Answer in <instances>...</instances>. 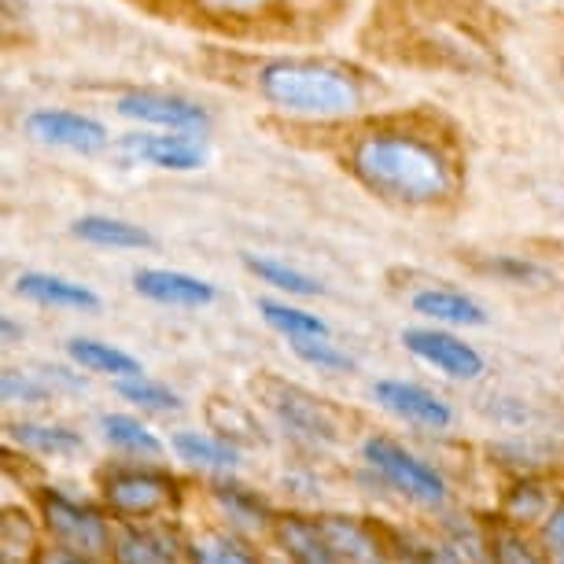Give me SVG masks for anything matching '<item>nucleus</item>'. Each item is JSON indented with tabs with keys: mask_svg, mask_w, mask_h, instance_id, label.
I'll return each instance as SVG.
<instances>
[{
	"mask_svg": "<svg viewBox=\"0 0 564 564\" xmlns=\"http://www.w3.org/2000/svg\"><path fill=\"white\" fill-rule=\"evenodd\" d=\"M133 292L170 311H207L218 303V289L210 281L185 270H166V265H141L133 273Z\"/></svg>",
	"mask_w": 564,
	"mask_h": 564,
	"instance_id": "16",
	"label": "nucleus"
},
{
	"mask_svg": "<svg viewBox=\"0 0 564 564\" xmlns=\"http://www.w3.org/2000/svg\"><path fill=\"white\" fill-rule=\"evenodd\" d=\"M243 265H248L251 276H259L265 289L289 295V300H317L325 292V284L317 276L295 270L289 262H276V259H265V254H243Z\"/></svg>",
	"mask_w": 564,
	"mask_h": 564,
	"instance_id": "28",
	"label": "nucleus"
},
{
	"mask_svg": "<svg viewBox=\"0 0 564 564\" xmlns=\"http://www.w3.org/2000/svg\"><path fill=\"white\" fill-rule=\"evenodd\" d=\"M410 306H413V314L429 317V322L440 328H484L491 322L484 303H476L473 295H465L457 289H443V284H429V289L413 292Z\"/></svg>",
	"mask_w": 564,
	"mask_h": 564,
	"instance_id": "24",
	"label": "nucleus"
},
{
	"mask_svg": "<svg viewBox=\"0 0 564 564\" xmlns=\"http://www.w3.org/2000/svg\"><path fill=\"white\" fill-rule=\"evenodd\" d=\"M254 306H259L262 322L270 325L276 336L289 339V344L292 339H333V328H328L325 317L303 311V306H292L289 300H270V295H262Z\"/></svg>",
	"mask_w": 564,
	"mask_h": 564,
	"instance_id": "27",
	"label": "nucleus"
},
{
	"mask_svg": "<svg viewBox=\"0 0 564 564\" xmlns=\"http://www.w3.org/2000/svg\"><path fill=\"white\" fill-rule=\"evenodd\" d=\"M358 465L361 476H369L384 495L399 498L402 506H413L429 517L451 513L454 487L446 473L413 446L388 432H366L358 440Z\"/></svg>",
	"mask_w": 564,
	"mask_h": 564,
	"instance_id": "4",
	"label": "nucleus"
},
{
	"mask_svg": "<svg viewBox=\"0 0 564 564\" xmlns=\"http://www.w3.org/2000/svg\"><path fill=\"white\" fill-rule=\"evenodd\" d=\"M119 159L133 166L166 170V174H196L210 163V148L204 137L193 133H163V130H133L115 144Z\"/></svg>",
	"mask_w": 564,
	"mask_h": 564,
	"instance_id": "11",
	"label": "nucleus"
},
{
	"mask_svg": "<svg viewBox=\"0 0 564 564\" xmlns=\"http://www.w3.org/2000/svg\"><path fill=\"white\" fill-rule=\"evenodd\" d=\"M115 111H119L122 119H133L163 133H193V137L210 133V111L199 108L196 100L177 97V93L133 89L115 100Z\"/></svg>",
	"mask_w": 564,
	"mask_h": 564,
	"instance_id": "14",
	"label": "nucleus"
},
{
	"mask_svg": "<svg viewBox=\"0 0 564 564\" xmlns=\"http://www.w3.org/2000/svg\"><path fill=\"white\" fill-rule=\"evenodd\" d=\"M34 513L37 524L45 531L48 546H59L67 553H78V557L89 561H111V546H115V520L108 509L93 498H78L63 487H37L34 491Z\"/></svg>",
	"mask_w": 564,
	"mask_h": 564,
	"instance_id": "7",
	"label": "nucleus"
},
{
	"mask_svg": "<svg viewBox=\"0 0 564 564\" xmlns=\"http://www.w3.org/2000/svg\"><path fill=\"white\" fill-rule=\"evenodd\" d=\"M70 237L89 243V248H104V251H148V248H155V237L144 226L126 221V218H111V215L74 218Z\"/></svg>",
	"mask_w": 564,
	"mask_h": 564,
	"instance_id": "25",
	"label": "nucleus"
},
{
	"mask_svg": "<svg viewBox=\"0 0 564 564\" xmlns=\"http://www.w3.org/2000/svg\"><path fill=\"white\" fill-rule=\"evenodd\" d=\"M8 446L45 462H67L85 454V435L56 421H8Z\"/></svg>",
	"mask_w": 564,
	"mask_h": 564,
	"instance_id": "23",
	"label": "nucleus"
},
{
	"mask_svg": "<svg viewBox=\"0 0 564 564\" xmlns=\"http://www.w3.org/2000/svg\"><path fill=\"white\" fill-rule=\"evenodd\" d=\"M251 93L281 119L300 126H347L372 115V82L369 70L328 56H251L243 59Z\"/></svg>",
	"mask_w": 564,
	"mask_h": 564,
	"instance_id": "2",
	"label": "nucleus"
},
{
	"mask_svg": "<svg viewBox=\"0 0 564 564\" xmlns=\"http://www.w3.org/2000/svg\"><path fill=\"white\" fill-rule=\"evenodd\" d=\"M170 454L177 457L188 473H199L204 480L215 476H237L243 468V446L210 429H177L170 432Z\"/></svg>",
	"mask_w": 564,
	"mask_h": 564,
	"instance_id": "18",
	"label": "nucleus"
},
{
	"mask_svg": "<svg viewBox=\"0 0 564 564\" xmlns=\"http://www.w3.org/2000/svg\"><path fill=\"white\" fill-rule=\"evenodd\" d=\"M487 546H491V564H550L535 531L509 528L495 517H487Z\"/></svg>",
	"mask_w": 564,
	"mask_h": 564,
	"instance_id": "29",
	"label": "nucleus"
},
{
	"mask_svg": "<svg viewBox=\"0 0 564 564\" xmlns=\"http://www.w3.org/2000/svg\"><path fill=\"white\" fill-rule=\"evenodd\" d=\"M395 564H468L440 531L395 524Z\"/></svg>",
	"mask_w": 564,
	"mask_h": 564,
	"instance_id": "31",
	"label": "nucleus"
},
{
	"mask_svg": "<svg viewBox=\"0 0 564 564\" xmlns=\"http://www.w3.org/2000/svg\"><path fill=\"white\" fill-rule=\"evenodd\" d=\"M339 130V166L399 210H446L462 199L465 159L454 130L429 111H377Z\"/></svg>",
	"mask_w": 564,
	"mask_h": 564,
	"instance_id": "1",
	"label": "nucleus"
},
{
	"mask_svg": "<svg viewBox=\"0 0 564 564\" xmlns=\"http://www.w3.org/2000/svg\"><path fill=\"white\" fill-rule=\"evenodd\" d=\"M15 295H23L26 303L45 306V311H70V314H97L100 311V295L89 284H78L70 276L45 273V270H30L15 276Z\"/></svg>",
	"mask_w": 564,
	"mask_h": 564,
	"instance_id": "21",
	"label": "nucleus"
},
{
	"mask_svg": "<svg viewBox=\"0 0 564 564\" xmlns=\"http://www.w3.org/2000/svg\"><path fill=\"white\" fill-rule=\"evenodd\" d=\"M270 546L281 550V557L289 564H344L336 557V550L328 546L325 531L317 528V517L306 513V509H281Z\"/></svg>",
	"mask_w": 564,
	"mask_h": 564,
	"instance_id": "20",
	"label": "nucleus"
},
{
	"mask_svg": "<svg viewBox=\"0 0 564 564\" xmlns=\"http://www.w3.org/2000/svg\"><path fill=\"white\" fill-rule=\"evenodd\" d=\"M491 270L498 273V276H506V281H542V270H539V265L535 262H520V259H506V254H502V259H495L491 262Z\"/></svg>",
	"mask_w": 564,
	"mask_h": 564,
	"instance_id": "36",
	"label": "nucleus"
},
{
	"mask_svg": "<svg viewBox=\"0 0 564 564\" xmlns=\"http://www.w3.org/2000/svg\"><path fill=\"white\" fill-rule=\"evenodd\" d=\"M399 344L406 347V355L417 358L421 366L435 369L446 380H457V384H476L487 372V358L468 344L465 336H457L454 328L410 325L399 333Z\"/></svg>",
	"mask_w": 564,
	"mask_h": 564,
	"instance_id": "9",
	"label": "nucleus"
},
{
	"mask_svg": "<svg viewBox=\"0 0 564 564\" xmlns=\"http://www.w3.org/2000/svg\"><path fill=\"white\" fill-rule=\"evenodd\" d=\"M67 358L82 372L108 377V380H115V384H119V380H130V377H141V372H144V366L130 355V350H122L115 344H104V339H93V336L67 339Z\"/></svg>",
	"mask_w": 564,
	"mask_h": 564,
	"instance_id": "26",
	"label": "nucleus"
},
{
	"mask_svg": "<svg viewBox=\"0 0 564 564\" xmlns=\"http://www.w3.org/2000/svg\"><path fill=\"white\" fill-rule=\"evenodd\" d=\"M97 432H100V440L122 457V462L163 465V457L170 454V440H163V435H159L144 417H137V413L104 410L97 417Z\"/></svg>",
	"mask_w": 564,
	"mask_h": 564,
	"instance_id": "19",
	"label": "nucleus"
},
{
	"mask_svg": "<svg viewBox=\"0 0 564 564\" xmlns=\"http://www.w3.org/2000/svg\"><path fill=\"white\" fill-rule=\"evenodd\" d=\"M561 487L546 480L542 473H517L509 476L506 487L495 498V520L520 531H539L542 520L550 517L553 502H557Z\"/></svg>",
	"mask_w": 564,
	"mask_h": 564,
	"instance_id": "17",
	"label": "nucleus"
},
{
	"mask_svg": "<svg viewBox=\"0 0 564 564\" xmlns=\"http://www.w3.org/2000/svg\"><path fill=\"white\" fill-rule=\"evenodd\" d=\"M0 333H4V344H8V347H15L19 339H23V328H19V325L12 322V317H4V322H0Z\"/></svg>",
	"mask_w": 564,
	"mask_h": 564,
	"instance_id": "38",
	"label": "nucleus"
},
{
	"mask_svg": "<svg viewBox=\"0 0 564 564\" xmlns=\"http://www.w3.org/2000/svg\"><path fill=\"white\" fill-rule=\"evenodd\" d=\"M254 399L270 413L273 429L292 440L300 451H333L336 443H344V410H336L333 402L306 391L303 384H292L284 377H259L254 380Z\"/></svg>",
	"mask_w": 564,
	"mask_h": 564,
	"instance_id": "6",
	"label": "nucleus"
},
{
	"mask_svg": "<svg viewBox=\"0 0 564 564\" xmlns=\"http://www.w3.org/2000/svg\"><path fill=\"white\" fill-rule=\"evenodd\" d=\"M26 137L45 148H59V152L74 155H97L104 148H111L108 126L93 115L67 111V108H37L26 115Z\"/></svg>",
	"mask_w": 564,
	"mask_h": 564,
	"instance_id": "15",
	"label": "nucleus"
},
{
	"mask_svg": "<svg viewBox=\"0 0 564 564\" xmlns=\"http://www.w3.org/2000/svg\"><path fill=\"white\" fill-rule=\"evenodd\" d=\"M542 550H546V561L550 564H564V487L557 495V502H553L550 517L542 520V528L535 531Z\"/></svg>",
	"mask_w": 564,
	"mask_h": 564,
	"instance_id": "35",
	"label": "nucleus"
},
{
	"mask_svg": "<svg viewBox=\"0 0 564 564\" xmlns=\"http://www.w3.org/2000/svg\"><path fill=\"white\" fill-rule=\"evenodd\" d=\"M314 517L344 564H395V524L339 509H322Z\"/></svg>",
	"mask_w": 564,
	"mask_h": 564,
	"instance_id": "10",
	"label": "nucleus"
},
{
	"mask_svg": "<svg viewBox=\"0 0 564 564\" xmlns=\"http://www.w3.org/2000/svg\"><path fill=\"white\" fill-rule=\"evenodd\" d=\"M163 23L237 45H314L344 23L350 0H130Z\"/></svg>",
	"mask_w": 564,
	"mask_h": 564,
	"instance_id": "3",
	"label": "nucleus"
},
{
	"mask_svg": "<svg viewBox=\"0 0 564 564\" xmlns=\"http://www.w3.org/2000/svg\"><path fill=\"white\" fill-rule=\"evenodd\" d=\"M97 502L119 524L181 520L188 502V480L170 465L108 462L97 468Z\"/></svg>",
	"mask_w": 564,
	"mask_h": 564,
	"instance_id": "5",
	"label": "nucleus"
},
{
	"mask_svg": "<svg viewBox=\"0 0 564 564\" xmlns=\"http://www.w3.org/2000/svg\"><path fill=\"white\" fill-rule=\"evenodd\" d=\"M115 395H119L122 402H130L133 410L155 413V417H174V413L185 410V399H181L170 384H163V380H152L148 372L130 377V380H119V384H115Z\"/></svg>",
	"mask_w": 564,
	"mask_h": 564,
	"instance_id": "32",
	"label": "nucleus"
},
{
	"mask_svg": "<svg viewBox=\"0 0 564 564\" xmlns=\"http://www.w3.org/2000/svg\"><path fill=\"white\" fill-rule=\"evenodd\" d=\"M435 531L462 553L468 564H491V546H487V520L473 513H443L435 517Z\"/></svg>",
	"mask_w": 564,
	"mask_h": 564,
	"instance_id": "30",
	"label": "nucleus"
},
{
	"mask_svg": "<svg viewBox=\"0 0 564 564\" xmlns=\"http://www.w3.org/2000/svg\"><path fill=\"white\" fill-rule=\"evenodd\" d=\"M0 395H4L8 406H52L56 388L48 384L45 372L4 369V377H0Z\"/></svg>",
	"mask_w": 564,
	"mask_h": 564,
	"instance_id": "33",
	"label": "nucleus"
},
{
	"mask_svg": "<svg viewBox=\"0 0 564 564\" xmlns=\"http://www.w3.org/2000/svg\"><path fill=\"white\" fill-rule=\"evenodd\" d=\"M372 402L380 410L391 413L395 421H402L406 429L443 435L454 429L457 413L443 395H435L432 388L417 384V380H402V377H384L372 384Z\"/></svg>",
	"mask_w": 564,
	"mask_h": 564,
	"instance_id": "12",
	"label": "nucleus"
},
{
	"mask_svg": "<svg viewBox=\"0 0 564 564\" xmlns=\"http://www.w3.org/2000/svg\"><path fill=\"white\" fill-rule=\"evenodd\" d=\"M188 528V550H193V564H270L259 542L237 535V531L215 524V520H199Z\"/></svg>",
	"mask_w": 564,
	"mask_h": 564,
	"instance_id": "22",
	"label": "nucleus"
},
{
	"mask_svg": "<svg viewBox=\"0 0 564 564\" xmlns=\"http://www.w3.org/2000/svg\"><path fill=\"white\" fill-rule=\"evenodd\" d=\"M34 564H108V561H89V557H78V553H67V550H59V546H41L37 550V557Z\"/></svg>",
	"mask_w": 564,
	"mask_h": 564,
	"instance_id": "37",
	"label": "nucleus"
},
{
	"mask_svg": "<svg viewBox=\"0 0 564 564\" xmlns=\"http://www.w3.org/2000/svg\"><path fill=\"white\" fill-rule=\"evenodd\" d=\"M108 564H193L188 528L181 520L119 524Z\"/></svg>",
	"mask_w": 564,
	"mask_h": 564,
	"instance_id": "13",
	"label": "nucleus"
},
{
	"mask_svg": "<svg viewBox=\"0 0 564 564\" xmlns=\"http://www.w3.org/2000/svg\"><path fill=\"white\" fill-rule=\"evenodd\" d=\"M289 347L303 366H311L322 377H347V372L358 369V361L347 350H339L333 339H292Z\"/></svg>",
	"mask_w": 564,
	"mask_h": 564,
	"instance_id": "34",
	"label": "nucleus"
},
{
	"mask_svg": "<svg viewBox=\"0 0 564 564\" xmlns=\"http://www.w3.org/2000/svg\"><path fill=\"white\" fill-rule=\"evenodd\" d=\"M199 495H204L207 520H215V524L237 531V535L251 542H262V546L273 539L281 509L259 487L243 484L240 476H215V480H204V491Z\"/></svg>",
	"mask_w": 564,
	"mask_h": 564,
	"instance_id": "8",
	"label": "nucleus"
}]
</instances>
